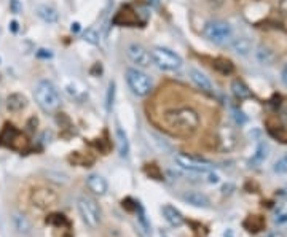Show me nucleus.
Returning a JSON list of instances; mask_svg holds the SVG:
<instances>
[{"instance_id":"obj_29","label":"nucleus","mask_w":287,"mask_h":237,"mask_svg":"<svg viewBox=\"0 0 287 237\" xmlns=\"http://www.w3.org/2000/svg\"><path fill=\"white\" fill-rule=\"evenodd\" d=\"M47 223L55 225V226H67L69 225V221H67V218L63 215V213H51V215L47 218Z\"/></svg>"},{"instance_id":"obj_13","label":"nucleus","mask_w":287,"mask_h":237,"mask_svg":"<svg viewBox=\"0 0 287 237\" xmlns=\"http://www.w3.org/2000/svg\"><path fill=\"white\" fill-rule=\"evenodd\" d=\"M86 186L96 196H104L109 189V183L99 174H89L86 177Z\"/></svg>"},{"instance_id":"obj_18","label":"nucleus","mask_w":287,"mask_h":237,"mask_svg":"<svg viewBox=\"0 0 287 237\" xmlns=\"http://www.w3.org/2000/svg\"><path fill=\"white\" fill-rule=\"evenodd\" d=\"M27 105V99L24 94L21 93H13L6 97V109H8L11 113H18L22 112Z\"/></svg>"},{"instance_id":"obj_39","label":"nucleus","mask_w":287,"mask_h":237,"mask_svg":"<svg viewBox=\"0 0 287 237\" xmlns=\"http://www.w3.org/2000/svg\"><path fill=\"white\" fill-rule=\"evenodd\" d=\"M80 27H78V22H75V24H72V32H77Z\"/></svg>"},{"instance_id":"obj_14","label":"nucleus","mask_w":287,"mask_h":237,"mask_svg":"<svg viewBox=\"0 0 287 237\" xmlns=\"http://www.w3.org/2000/svg\"><path fill=\"white\" fill-rule=\"evenodd\" d=\"M161 213H163V217L164 220L168 221V223L172 226V228H180L184 223H185V218L182 215V212L177 210L174 205H169V204H166L161 207Z\"/></svg>"},{"instance_id":"obj_1","label":"nucleus","mask_w":287,"mask_h":237,"mask_svg":"<svg viewBox=\"0 0 287 237\" xmlns=\"http://www.w3.org/2000/svg\"><path fill=\"white\" fill-rule=\"evenodd\" d=\"M164 123L177 135H192L200 127V115L190 107L166 112Z\"/></svg>"},{"instance_id":"obj_6","label":"nucleus","mask_w":287,"mask_h":237,"mask_svg":"<svg viewBox=\"0 0 287 237\" xmlns=\"http://www.w3.org/2000/svg\"><path fill=\"white\" fill-rule=\"evenodd\" d=\"M77 207L80 212V217L85 221L86 226H89L91 229H96L101 225V207L93 197L80 196L77 201Z\"/></svg>"},{"instance_id":"obj_5","label":"nucleus","mask_w":287,"mask_h":237,"mask_svg":"<svg viewBox=\"0 0 287 237\" xmlns=\"http://www.w3.org/2000/svg\"><path fill=\"white\" fill-rule=\"evenodd\" d=\"M203 34L208 38L211 43L214 45H225L233 38V27L226 21L214 19L206 22Z\"/></svg>"},{"instance_id":"obj_21","label":"nucleus","mask_w":287,"mask_h":237,"mask_svg":"<svg viewBox=\"0 0 287 237\" xmlns=\"http://www.w3.org/2000/svg\"><path fill=\"white\" fill-rule=\"evenodd\" d=\"M268 158V145L267 143H259V147L255 148V153L251 158L252 166H260L262 163H265V159Z\"/></svg>"},{"instance_id":"obj_23","label":"nucleus","mask_w":287,"mask_h":237,"mask_svg":"<svg viewBox=\"0 0 287 237\" xmlns=\"http://www.w3.org/2000/svg\"><path fill=\"white\" fill-rule=\"evenodd\" d=\"M263 226H265V220H263L260 215H252V217H249L244 221V228L247 229V231H251V233L262 231Z\"/></svg>"},{"instance_id":"obj_35","label":"nucleus","mask_w":287,"mask_h":237,"mask_svg":"<svg viewBox=\"0 0 287 237\" xmlns=\"http://www.w3.org/2000/svg\"><path fill=\"white\" fill-rule=\"evenodd\" d=\"M208 3L211 6H214V8H220V6H223L225 0H208Z\"/></svg>"},{"instance_id":"obj_12","label":"nucleus","mask_w":287,"mask_h":237,"mask_svg":"<svg viewBox=\"0 0 287 237\" xmlns=\"http://www.w3.org/2000/svg\"><path fill=\"white\" fill-rule=\"evenodd\" d=\"M230 45H231V50L235 51L236 55H239V56L251 55L252 50H254L252 38L247 37V35H238V37H235V38H231Z\"/></svg>"},{"instance_id":"obj_27","label":"nucleus","mask_w":287,"mask_h":237,"mask_svg":"<svg viewBox=\"0 0 287 237\" xmlns=\"http://www.w3.org/2000/svg\"><path fill=\"white\" fill-rule=\"evenodd\" d=\"M214 67H215L220 73H223V75H228V73L233 72V64L230 62V60H226V59H217Z\"/></svg>"},{"instance_id":"obj_24","label":"nucleus","mask_w":287,"mask_h":237,"mask_svg":"<svg viewBox=\"0 0 287 237\" xmlns=\"http://www.w3.org/2000/svg\"><path fill=\"white\" fill-rule=\"evenodd\" d=\"M83 40L91 43V45H99L101 43V35L94 27H88L86 30H83Z\"/></svg>"},{"instance_id":"obj_7","label":"nucleus","mask_w":287,"mask_h":237,"mask_svg":"<svg viewBox=\"0 0 287 237\" xmlns=\"http://www.w3.org/2000/svg\"><path fill=\"white\" fill-rule=\"evenodd\" d=\"M27 139L26 135L19 132L13 124L6 123L3 129L0 131V147H6L14 151H24L27 148Z\"/></svg>"},{"instance_id":"obj_33","label":"nucleus","mask_w":287,"mask_h":237,"mask_svg":"<svg viewBox=\"0 0 287 237\" xmlns=\"http://www.w3.org/2000/svg\"><path fill=\"white\" fill-rule=\"evenodd\" d=\"M37 56L40 59H51L53 58V51L51 50H47V48H40L37 51Z\"/></svg>"},{"instance_id":"obj_2","label":"nucleus","mask_w":287,"mask_h":237,"mask_svg":"<svg viewBox=\"0 0 287 237\" xmlns=\"http://www.w3.org/2000/svg\"><path fill=\"white\" fill-rule=\"evenodd\" d=\"M34 97L37 105H39L45 113H55L59 107H61L59 91L50 80H40L37 83L34 89Z\"/></svg>"},{"instance_id":"obj_16","label":"nucleus","mask_w":287,"mask_h":237,"mask_svg":"<svg viewBox=\"0 0 287 237\" xmlns=\"http://www.w3.org/2000/svg\"><path fill=\"white\" fill-rule=\"evenodd\" d=\"M182 201L193 205V207H198V209H208L211 205V201L208 199V196L200 193V191H185L182 194Z\"/></svg>"},{"instance_id":"obj_37","label":"nucleus","mask_w":287,"mask_h":237,"mask_svg":"<svg viewBox=\"0 0 287 237\" xmlns=\"http://www.w3.org/2000/svg\"><path fill=\"white\" fill-rule=\"evenodd\" d=\"M268 237H284V236H283V233H278V231H275V233H271Z\"/></svg>"},{"instance_id":"obj_15","label":"nucleus","mask_w":287,"mask_h":237,"mask_svg":"<svg viewBox=\"0 0 287 237\" xmlns=\"http://www.w3.org/2000/svg\"><path fill=\"white\" fill-rule=\"evenodd\" d=\"M35 14L39 16L43 22L47 24H56L59 21V13L55 6H51L48 3H40L35 6Z\"/></svg>"},{"instance_id":"obj_22","label":"nucleus","mask_w":287,"mask_h":237,"mask_svg":"<svg viewBox=\"0 0 287 237\" xmlns=\"http://www.w3.org/2000/svg\"><path fill=\"white\" fill-rule=\"evenodd\" d=\"M255 58H257V60H259L262 65H271V64H273V60H275L273 51L265 48V47H259V48H257Z\"/></svg>"},{"instance_id":"obj_9","label":"nucleus","mask_w":287,"mask_h":237,"mask_svg":"<svg viewBox=\"0 0 287 237\" xmlns=\"http://www.w3.org/2000/svg\"><path fill=\"white\" fill-rule=\"evenodd\" d=\"M176 163L182 171L185 172H205L211 171V163L206 161L203 158H196L192 155H187V153H179L176 155Z\"/></svg>"},{"instance_id":"obj_30","label":"nucleus","mask_w":287,"mask_h":237,"mask_svg":"<svg viewBox=\"0 0 287 237\" xmlns=\"http://www.w3.org/2000/svg\"><path fill=\"white\" fill-rule=\"evenodd\" d=\"M273 171H275L276 174H287V153H286L284 156L279 158L278 161L275 163Z\"/></svg>"},{"instance_id":"obj_8","label":"nucleus","mask_w":287,"mask_h":237,"mask_svg":"<svg viewBox=\"0 0 287 237\" xmlns=\"http://www.w3.org/2000/svg\"><path fill=\"white\" fill-rule=\"evenodd\" d=\"M31 202L39 209H51L55 207V205H58L59 196L55 189L40 186L31 191Z\"/></svg>"},{"instance_id":"obj_10","label":"nucleus","mask_w":287,"mask_h":237,"mask_svg":"<svg viewBox=\"0 0 287 237\" xmlns=\"http://www.w3.org/2000/svg\"><path fill=\"white\" fill-rule=\"evenodd\" d=\"M126 56L138 68H145L152 64V56L150 51L141 43H131L126 48Z\"/></svg>"},{"instance_id":"obj_34","label":"nucleus","mask_w":287,"mask_h":237,"mask_svg":"<svg viewBox=\"0 0 287 237\" xmlns=\"http://www.w3.org/2000/svg\"><path fill=\"white\" fill-rule=\"evenodd\" d=\"M278 8H279V11H281V14L287 16V0H279Z\"/></svg>"},{"instance_id":"obj_11","label":"nucleus","mask_w":287,"mask_h":237,"mask_svg":"<svg viewBox=\"0 0 287 237\" xmlns=\"http://www.w3.org/2000/svg\"><path fill=\"white\" fill-rule=\"evenodd\" d=\"M188 76H190V80L193 81V85L198 89L205 91V93H208V94L214 93L213 81L209 80V76L205 72H201V70H198V68H195V67H190V68H188Z\"/></svg>"},{"instance_id":"obj_20","label":"nucleus","mask_w":287,"mask_h":237,"mask_svg":"<svg viewBox=\"0 0 287 237\" xmlns=\"http://www.w3.org/2000/svg\"><path fill=\"white\" fill-rule=\"evenodd\" d=\"M231 91H233V94H235L238 99H247V97H251V94H252L251 89H249V86L246 85L243 80H233Z\"/></svg>"},{"instance_id":"obj_40","label":"nucleus","mask_w":287,"mask_h":237,"mask_svg":"<svg viewBox=\"0 0 287 237\" xmlns=\"http://www.w3.org/2000/svg\"><path fill=\"white\" fill-rule=\"evenodd\" d=\"M225 237H233V234H231V231L228 229V231H225V234H223Z\"/></svg>"},{"instance_id":"obj_3","label":"nucleus","mask_w":287,"mask_h":237,"mask_svg":"<svg viewBox=\"0 0 287 237\" xmlns=\"http://www.w3.org/2000/svg\"><path fill=\"white\" fill-rule=\"evenodd\" d=\"M126 85L128 88L131 89V93L138 97H145L152 93L153 89V83H152V78L145 73L142 72L141 68L138 67H130L126 70Z\"/></svg>"},{"instance_id":"obj_19","label":"nucleus","mask_w":287,"mask_h":237,"mask_svg":"<svg viewBox=\"0 0 287 237\" xmlns=\"http://www.w3.org/2000/svg\"><path fill=\"white\" fill-rule=\"evenodd\" d=\"M115 139H117V148L122 158H126L130 155V140H128V135L122 127H115Z\"/></svg>"},{"instance_id":"obj_17","label":"nucleus","mask_w":287,"mask_h":237,"mask_svg":"<svg viewBox=\"0 0 287 237\" xmlns=\"http://www.w3.org/2000/svg\"><path fill=\"white\" fill-rule=\"evenodd\" d=\"M113 22L115 24H120V26H136L139 22V18H138V13H136L131 6H125V8H122L118 11V14L115 16V19H113Z\"/></svg>"},{"instance_id":"obj_31","label":"nucleus","mask_w":287,"mask_h":237,"mask_svg":"<svg viewBox=\"0 0 287 237\" xmlns=\"http://www.w3.org/2000/svg\"><path fill=\"white\" fill-rule=\"evenodd\" d=\"M145 172L152 178H155V180H163V174H161L160 167H158L156 164H147L145 166Z\"/></svg>"},{"instance_id":"obj_26","label":"nucleus","mask_w":287,"mask_h":237,"mask_svg":"<svg viewBox=\"0 0 287 237\" xmlns=\"http://www.w3.org/2000/svg\"><path fill=\"white\" fill-rule=\"evenodd\" d=\"M275 223L279 226H287V205H281L275 212Z\"/></svg>"},{"instance_id":"obj_32","label":"nucleus","mask_w":287,"mask_h":237,"mask_svg":"<svg viewBox=\"0 0 287 237\" xmlns=\"http://www.w3.org/2000/svg\"><path fill=\"white\" fill-rule=\"evenodd\" d=\"M21 10H22V5H21L19 0H10V11L13 14L21 13Z\"/></svg>"},{"instance_id":"obj_36","label":"nucleus","mask_w":287,"mask_h":237,"mask_svg":"<svg viewBox=\"0 0 287 237\" xmlns=\"http://www.w3.org/2000/svg\"><path fill=\"white\" fill-rule=\"evenodd\" d=\"M281 80H283V83L287 86V64H286V67L283 68V72H281Z\"/></svg>"},{"instance_id":"obj_4","label":"nucleus","mask_w":287,"mask_h":237,"mask_svg":"<svg viewBox=\"0 0 287 237\" xmlns=\"http://www.w3.org/2000/svg\"><path fill=\"white\" fill-rule=\"evenodd\" d=\"M150 56H152V64H155L163 72H176L184 64L182 58L177 53L163 47H155L150 51Z\"/></svg>"},{"instance_id":"obj_38","label":"nucleus","mask_w":287,"mask_h":237,"mask_svg":"<svg viewBox=\"0 0 287 237\" xmlns=\"http://www.w3.org/2000/svg\"><path fill=\"white\" fill-rule=\"evenodd\" d=\"M11 30H13V32H16V30H18V22L16 21L11 22Z\"/></svg>"},{"instance_id":"obj_25","label":"nucleus","mask_w":287,"mask_h":237,"mask_svg":"<svg viewBox=\"0 0 287 237\" xmlns=\"http://www.w3.org/2000/svg\"><path fill=\"white\" fill-rule=\"evenodd\" d=\"M13 223L19 233H29L31 231V223L27 221L24 215H13Z\"/></svg>"},{"instance_id":"obj_28","label":"nucleus","mask_w":287,"mask_h":237,"mask_svg":"<svg viewBox=\"0 0 287 237\" xmlns=\"http://www.w3.org/2000/svg\"><path fill=\"white\" fill-rule=\"evenodd\" d=\"M113 101H115V81H110L107 88V96H105V109H107V112L112 110Z\"/></svg>"}]
</instances>
